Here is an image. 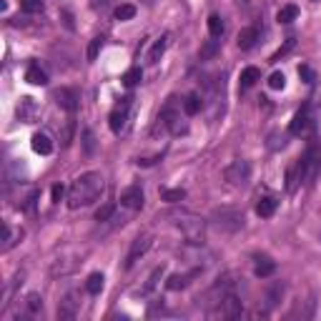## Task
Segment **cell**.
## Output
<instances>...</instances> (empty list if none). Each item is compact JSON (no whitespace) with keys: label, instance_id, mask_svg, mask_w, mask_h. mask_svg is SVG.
<instances>
[{"label":"cell","instance_id":"6da1fadb","mask_svg":"<svg viewBox=\"0 0 321 321\" xmlns=\"http://www.w3.org/2000/svg\"><path fill=\"white\" fill-rule=\"evenodd\" d=\"M106 183H103V176L98 171H88V174L78 176L70 188H68V206L76 211V208H83V206H90L93 201L101 199Z\"/></svg>","mask_w":321,"mask_h":321},{"label":"cell","instance_id":"7a4b0ae2","mask_svg":"<svg viewBox=\"0 0 321 321\" xmlns=\"http://www.w3.org/2000/svg\"><path fill=\"white\" fill-rule=\"evenodd\" d=\"M168 218H174L176 229H181L183 236L188 238V243L201 246L204 243V231H206V221L201 216L191 213V211H171Z\"/></svg>","mask_w":321,"mask_h":321},{"label":"cell","instance_id":"3957f363","mask_svg":"<svg viewBox=\"0 0 321 321\" xmlns=\"http://www.w3.org/2000/svg\"><path fill=\"white\" fill-rule=\"evenodd\" d=\"M224 176L231 186H246L249 178H251V163L249 161H234L231 166H226Z\"/></svg>","mask_w":321,"mask_h":321},{"label":"cell","instance_id":"277c9868","mask_svg":"<svg viewBox=\"0 0 321 321\" xmlns=\"http://www.w3.org/2000/svg\"><path fill=\"white\" fill-rule=\"evenodd\" d=\"M158 120H163V126H166L174 136H181V133L188 131V126L181 120V113H176L174 111V103H168V106L161 111V118H158Z\"/></svg>","mask_w":321,"mask_h":321},{"label":"cell","instance_id":"5b68a950","mask_svg":"<svg viewBox=\"0 0 321 321\" xmlns=\"http://www.w3.org/2000/svg\"><path fill=\"white\" fill-rule=\"evenodd\" d=\"M151 243H153V238H151V234H143L138 236L133 243H131V251H128V256H126V268H131L133 263L138 261L143 254H146L148 249H151Z\"/></svg>","mask_w":321,"mask_h":321},{"label":"cell","instance_id":"8992f818","mask_svg":"<svg viewBox=\"0 0 321 321\" xmlns=\"http://www.w3.org/2000/svg\"><path fill=\"white\" fill-rule=\"evenodd\" d=\"M78 309H81V301H78V293H76V291L65 293V296H63V301L58 304V319H63V321L76 319Z\"/></svg>","mask_w":321,"mask_h":321},{"label":"cell","instance_id":"52a82bcc","mask_svg":"<svg viewBox=\"0 0 321 321\" xmlns=\"http://www.w3.org/2000/svg\"><path fill=\"white\" fill-rule=\"evenodd\" d=\"M241 311H243V304H241V299H238L236 293L229 291V293L221 296V316H226V319H238Z\"/></svg>","mask_w":321,"mask_h":321},{"label":"cell","instance_id":"ba28073f","mask_svg":"<svg viewBox=\"0 0 321 321\" xmlns=\"http://www.w3.org/2000/svg\"><path fill=\"white\" fill-rule=\"evenodd\" d=\"M131 101H133V98H131V95H126V98H123V103H120L116 111L111 113V118H108V126H111V131H113V133H120V131L126 128V118H128Z\"/></svg>","mask_w":321,"mask_h":321},{"label":"cell","instance_id":"9c48e42d","mask_svg":"<svg viewBox=\"0 0 321 321\" xmlns=\"http://www.w3.org/2000/svg\"><path fill=\"white\" fill-rule=\"evenodd\" d=\"M53 98H56V103H58L63 111L76 113V108H78V93H76V90H70V88H58V90L53 93Z\"/></svg>","mask_w":321,"mask_h":321},{"label":"cell","instance_id":"30bf717a","mask_svg":"<svg viewBox=\"0 0 321 321\" xmlns=\"http://www.w3.org/2000/svg\"><path fill=\"white\" fill-rule=\"evenodd\" d=\"M143 191H141V186H131V188H126L123 193H120V206H126V208H133V211H138V208H143Z\"/></svg>","mask_w":321,"mask_h":321},{"label":"cell","instance_id":"8fae6325","mask_svg":"<svg viewBox=\"0 0 321 321\" xmlns=\"http://www.w3.org/2000/svg\"><path fill=\"white\" fill-rule=\"evenodd\" d=\"M216 218H218V226H224V229H241L243 226V216L241 213H236V211H221V213H216Z\"/></svg>","mask_w":321,"mask_h":321},{"label":"cell","instance_id":"7c38bea8","mask_svg":"<svg viewBox=\"0 0 321 321\" xmlns=\"http://www.w3.org/2000/svg\"><path fill=\"white\" fill-rule=\"evenodd\" d=\"M256 40H259V30L256 28H243L236 35V45H238L241 51H251V48L256 45Z\"/></svg>","mask_w":321,"mask_h":321},{"label":"cell","instance_id":"4fadbf2b","mask_svg":"<svg viewBox=\"0 0 321 321\" xmlns=\"http://www.w3.org/2000/svg\"><path fill=\"white\" fill-rule=\"evenodd\" d=\"M30 146H33L35 153H40V156H51V153H53V141H51L45 133H33Z\"/></svg>","mask_w":321,"mask_h":321},{"label":"cell","instance_id":"5bb4252c","mask_svg":"<svg viewBox=\"0 0 321 321\" xmlns=\"http://www.w3.org/2000/svg\"><path fill=\"white\" fill-rule=\"evenodd\" d=\"M35 111H38V106H35V101L33 98H20V103H18V116L20 120H26V123H33V118H35Z\"/></svg>","mask_w":321,"mask_h":321},{"label":"cell","instance_id":"9a60e30c","mask_svg":"<svg viewBox=\"0 0 321 321\" xmlns=\"http://www.w3.org/2000/svg\"><path fill=\"white\" fill-rule=\"evenodd\" d=\"M309 126V106H304L296 116H293L291 126H289V133H293V136H299V133H304V128Z\"/></svg>","mask_w":321,"mask_h":321},{"label":"cell","instance_id":"2e32d148","mask_svg":"<svg viewBox=\"0 0 321 321\" xmlns=\"http://www.w3.org/2000/svg\"><path fill=\"white\" fill-rule=\"evenodd\" d=\"M196 274H199V271H193V274H174V276H168L166 289H168V291H181V289H186V286H188V279L196 276Z\"/></svg>","mask_w":321,"mask_h":321},{"label":"cell","instance_id":"e0dca14e","mask_svg":"<svg viewBox=\"0 0 321 321\" xmlns=\"http://www.w3.org/2000/svg\"><path fill=\"white\" fill-rule=\"evenodd\" d=\"M241 88H251L256 86V81H261V70L259 68H254V65H249V68H243L241 70Z\"/></svg>","mask_w":321,"mask_h":321},{"label":"cell","instance_id":"ac0fdd59","mask_svg":"<svg viewBox=\"0 0 321 321\" xmlns=\"http://www.w3.org/2000/svg\"><path fill=\"white\" fill-rule=\"evenodd\" d=\"M26 81H28L30 86H45L48 76H45V70H40V65H30L28 70H26Z\"/></svg>","mask_w":321,"mask_h":321},{"label":"cell","instance_id":"d6986e66","mask_svg":"<svg viewBox=\"0 0 321 321\" xmlns=\"http://www.w3.org/2000/svg\"><path fill=\"white\" fill-rule=\"evenodd\" d=\"M166 45H168V38H166V35H161V38L153 43V48L148 51V63H158L161 56L166 53Z\"/></svg>","mask_w":321,"mask_h":321},{"label":"cell","instance_id":"ffe728a7","mask_svg":"<svg viewBox=\"0 0 321 321\" xmlns=\"http://www.w3.org/2000/svg\"><path fill=\"white\" fill-rule=\"evenodd\" d=\"M201 108H204V103H201V98H199L196 93L186 95V101H183V111H186V116H196V113H201Z\"/></svg>","mask_w":321,"mask_h":321},{"label":"cell","instance_id":"44dd1931","mask_svg":"<svg viewBox=\"0 0 321 321\" xmlns=\"http://www.w3.org/2000/svg\"><path fill=\"white\" fill-rule=\"evenodd\" d=\"M256 213H259L261 218H271V216L276 213V201L268 199V196H263L261 201L256 204Z\"/></svg>","mask_w":321,"mask_h":321},{"label":"cell","instance_id":"7402d4cb","mask_svg":"<svg viewBox=\"0 0 321 321\" xmlns=\"http://www.w3.org/2000/svg\"><path fill=\"white\" fill-rule=\"evenodd\" d=\"M3 229H5V236H3V251H10V249L15 246V241L23 236V231H15L10 224H5Z\"/></svg>","mask_w":321,"mask_h":321},{"label":"cell","instance_id":"603a6c76","mask_svg":"<svg viewBox=\"0 0 321 321\" xmlns=\"http://www.w3.org/2000/svg\"><path fill=\"white\" fill-rule=\"evenodd\" d=\"M120 81H123V86H126V88L138 86V83L143 81V70H141V68H128V70L123 73V78H120Z\"/></svg>","mask_w":321,"mask_h":321},{"label":"cell","instance_id":"cb8c5ba5","mask_svg":"<svg viewBox=\"0 0 321 321\" xmlns=\"http://www.w3.org/2000/svg\"><path fill=\"white\" fill-rule=\"evenodd\" d=\"M296 18H299V8H296V5H284V8L276 13V20H279V23H291Z\"/></svg>","mask_w":321,"mask_h":321},{"label":"cell","instance_id":"d4e9b609","mask_svg":"<svg viewBox=\"0 0 321 321\" xmlns=\"http://www.w3.org/2000/svg\"><path fill=\"white\" fill-rule=\"evenodd\" d=\"M161 199H163L166 204H178V201L186 199V191H183V188H163V191H161Z\"/></svg>","mask_w":321,"mask_h":321},{"label":"cell","instance_id":"484cf974","mask_svg":"<svg viewBox=\"0 0 321 321\" xmlns=\"http://www.w3.org/2000/svg\"><path fill=\"white\" fill-rule=\"evenodd\" d=\"M103 274H90L88 276V281H86V291L88 293H101L103 291Z\"/></svg>","mask_w":321,"mask_h":321},{"label":"cell","instance_id":"4316f807","mask_svg":"<svg viewBox=\"0 0 321 321\" xmlns=\"http://www.w3.org/2000/svg\"><path fill=\"white\" fill-rule=\"evenodd\" d=\"M224 20H221V15H208V33H211V38H221L224 35Z\"/></svg>","mask_w":321,"mask_h":321},{"label":"cell","instance_id":"83f0119b","mask_svg":"<svg viewBox=\"0 0 321 321\" xmlns=\"http://www.w3.org/2000/svg\"><path fill=\"white\" fill-rule=\"evenodd\" d=\"M276 271V263L268 261V259H263L261 263H256V268H254V274L259 276V279H266V276H271Z\"/></svg>","mask_w":321,"mask_h":321},{"label":"cell","instance_id":"f1b7e54d","mask_svg":"<svg viewBox=\"0 0 321 321\" xmlns=\"http://www.w3.org/2000/svg\"><path fill=\"white\" fill-rule=\"evenodd\" d=\"M133 15H136V5H131V3H123L116 8V20H131Z\"/></svg>","mask_w":321,"mask_h":321},{"label":"cell","instance_id":"f546056e","mask_svg":"<svg viewBox=\"0 0 321 321\" xmlns=\"http://www.w3.org/2000/svg\"><path fill=\"white\" fill-rule=\"evenodd\" d=\"M20 10H23V13H30V15L43 13V0H20Z\"/></svg>","mask_w":321,"mask_h":321},{"label":"cell","instance_id":"4dcf8cb0","mask_svg":"<svg viewBox=\"0 0 321 321\" xmlns=\"http://www.w3.org/2000/svg\"><path fill=\"white\" fill-rule=\"evenodd\" d=\"M101 48H103V38L98 35V38H93V40H90V45H88V63H93V60L98 58Z\"/></svg>","mask_w":321,"mask_h":321},{"label":"cell","instance_id":"1f68e13d","mask_svg":"<svg viewBox=\"0 0 321 321\" xmlns=\"http://www.w3.org/2000/svg\"><path fill=\"white\" fill-rule=\"evenodd\" d=\"M113 213H116V204H103L95 211V221H108Z\"/></svg>","mask_w":321,"mask_h":321},{"label":"cell","instance_id":"d6a6232c","mask_svg":"<svg viewBox=\"0 0 321 321\" xmlns=\"http://www.w3.org/2000/svg\"><path fill=\"white\" fill-rule=\"evenodd\" d=\"M284 86H286V76H284L281 70H276V73H271V76H268V88L281 90Z\"/></svg>","mask_w":321,"mask_h":321},{"label":"cell","instance_id":"836d02e7","mask_svg":"<svg viewBox=\"0 0 321 321\" xmlns=\"http://www.w3.org/2000/svg\"><path fill=\"white\" fill-rule=\"evenodd\" d=\"M299 78L304 81V83H316V73H314V68H309V65H299Z\"/></svg>","mask_w":321,"mask_h":321},{"label":"cell","instance_id":"e575fe53","mask_svg":"<svg viewBox=\"0 0 321 321\" xmlns=\"http://www.w3.org/2000/svg\"><path fill=\"white\" fill-rule=\"evenodd\" d=\"M26 306H28L33 314H35V311H40V309H43V299H40V293H28Z\"/></svg>","mask_w":321,"mask_h":321},{"label":"cell","instance_id":"d590c367","mask_svg":"<svg viewBox=\"0 0 321 321\" xmlns=\"http://www.w3.org/2000/svg\"><path fill=\"white\" fill-rule=\"evenodd\" d=\"M218 53V40H208L204 48H201V60H206V58H213Z\"/></svg>","mask_w":321,"mask_h":321},{"label":"cell","instance_id":"8d00e7d4","mask_svg":"<svg viewBox=\"0 0 321 321\" xmlns=\"http://www.w3.org/2000/svg\"><path fill=\"white\" fill-rule=\"evenodd\" d=\"M161 274H163V266L153 268V274H151V279H148V284H146V289H143V293H148V291H153V289H156V284H158Z\"/></svg>","mask_w":321,"mask_h":321},{"label":"cell","instance_id":"74e56055","mask_svg":"<svg viewBox=\"0 0 321 321\" xmlns=\"http://www.w3.org/2000/svg\"><path fill=\"white\" fill-rule=\"evenodd\" d=\"M293 43H296V38H286V45H284L281 51H276V53H274V58H271V60L276 63L279 58H284V56H286V53H289V51L293 48Z\"/></svg>","mask_w":321,"mask_h":321},{"label":"cell","instance_id":"f35d334b","mask_svg":"<svg viewBox=\"0 0 321 321\" xmlns=\"http://www.w3.org/2000/svg\"><path fill=\"white\" fill-rule=\"evenodd\" d=\"M63 193H65V188H63L60 183H56V186L51 188V196H53V201H56V204H58L60 199H63Z\"/></svg>","mask_w":321,"mask_h":321}]
</instances>
